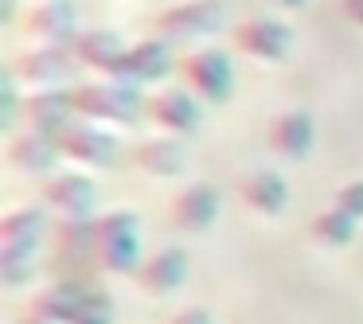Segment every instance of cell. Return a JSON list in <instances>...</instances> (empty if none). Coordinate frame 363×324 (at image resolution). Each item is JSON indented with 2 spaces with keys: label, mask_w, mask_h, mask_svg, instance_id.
Listing matches in <instances>:
<instances>
[{
  "label": "cell",
  "mask_w": 363,
  "mask_h": 324,
  "mask_svg": "<svg viewBox=\"0 0 363 324\" xmlns=\"http://www.w3.org/2000/svg\"><path fill=\"white\" fill-rule=\"evenodd\" d=\"M106 293L86 281H63L40 289L24 308V324H110Z\"/></svg>",
  "instance_id": "obj_1"
},
{
  "label": "cell",
  "mask_w": 363,
  "mask_h": 324,
  "mask_svg": "<svg viewBox=\"0 0 363 324\" xmlns=\"http://www.w3.org/2000/svg\"><path fill=\"white\" fill-rule=\"evenodd\" d=\"M94 262L106 274H137L141 269V223L129 207L106 211L94 219Z\"/></svg>",
  "instance_id": "obj_2"
},
{
  "label": "cell",
  "mask_w": 363,
  "mask_h": 324,
  "mask_svg": "<svg viewBox=\"0 0 363 324\" xmlns=\"http://www.w3.org/2000/svg\"><path fill=\"white\" fill-rule=\"evenodd\" d=\"M74 98V113L90 121H110V125H133L141 118V110H149V102H141L137 86H121L113 79H98V82H82L71 90Z\"/></svg>",
  "instance_id": "obj_3"
},
{
  "label": "cell",
  "mask_w": 363,
  "mask_h": 324,
  "mask_svg": "<svg viewBox=\"0 0 363 324\" xmlns=\"http://www.w3.org/2000/svg\"><path fill=\"white\" fill-rule=\"evenodd\" d=\"M79 55H74L71 43H35V48L20 51L12 59V79L20 86L32 90H63V82H74L79 74Z\"/></svg>",
  "instance_id": "obj_4"
},
{
  "label": "cell",
  "mask_w": 363,
  "mask_h": 324,
  "mask_svg": "<svg viewBox=\"0 0 363 324\" xmlns=\"http://www.w3.org/2000/svg\"><path fill=\"white\" fill-rule=\"evenodd\" d=\"M223 16H227L223 0H180L157 16V32L164 43H191L211 35L223 24Z\"/></svg>",
  "instance_id": "obj_5"
},
{
  "label": "cell",
  "mask_w": 363,
  "mask_h": 324,
  "mask_svg": "<svg viewBox=\"0 0 363 324\" xmlns=\"http://www.w3.org/2000/svg\"><path fill=\"white\" fill-rule=\"evenodd\" d=\"M59 152L74 164H86V168H110L118 160V137L110 129H102L98 121H71V125L59 133Z\"/></svg>",
  "instance_id": "obj_6"
},
{
  "label": "cell",
  "mask_w": 363,
  "mask_h": 324,
  "mask_svg": "<svg viewBox=\"0 0 363 324\" xmlns=\"http://www.w3.org/2000/svg\"><path fill=\"white\" fill-rule=\"evenodd\" d=\"M180 71H184L188 90L196 98H203V102L219 106V102H227L230 90H235V67H230V59L215 48H203V51H196V55H188Z\"/></svg>",
  "instance_id": "obj_7"
},
{
  "label": "cell",
  "mask_w": 363,
  "mask_h": 324,
  "mask_svg": "<svg viewBox=\"0 0 363 324\" xmlns=\"http://www.w3.org/2000/svg\"><path fill=\"white\" fill-rule=\"evenodd\" d=\"M48 230V215L40 207H12L0 219V262H32Z\"/></svg>",
  "instance_id": "obj_8"
},
{
  "label": "cell",
  "mask_w": 363,
  "mask_h": 324,
  "mask_svg": "<svg viewBox=\"0 0 363 324\" xmlns=\"http://www.w3.org/2000/svg\"><path fill=\"white\" fill-rule=\"evenodd\" d=\"M24 32L35 43H74L79 40V4L74 0H40L24 12Z\"/></svg>",
  "instance_id": "obj_9"
},
{
  "label": "cell",
  "mask_w": 363,
  "mask_h": 324,
  "mask_svg": "<svg viewBox=\"0 0 363 324\" xmlns=\"http://www.w3.org/2000/svg\"><path fill=\"white\" fill-rule=\"evenodd\" d=\"M235 43L246 55L262 59V63H281L293 48V28L274 16H254L235 28Z\"/></svg>",
  "instance_id": "obj_10"
},
{
  "label": "cell",
  "mask_w": 363,
  "mask_h": 324,
  "mask_svg": "<svg viewBox=\"0 0 363 324\" xmlns=\"http://www.w3.org/2000/svg\"><path fill=\"white\" fill-rule=\"evenodd\" d=\"M20 113H24L32 133L59 141V133L74 121V98H71V90H28Z\"/></svg>",
  "instance_id": "obj_11"
},
{
  "label": "cell",
  "mask_w": 363,
  "mask_h": 324,
  "mask_svg": "<svg viewBox=\"0 0 363 324\" xmlns=\"http://www.w3.org/2000/svg\"><path fill=\"white\" fill-rule=\"evenodd\" d=\"M172 67V55H168V43L164 40H141L133 48H125V55L118 59L106 79L121 82V86H141V82H157L160 74H168Z\"/></svg>",
  "instance_id": "obj_12"
},
{
  "label": "cell",
  "mask_w": 363,
  "mask_h": 324,
  "mask_svg": "<svg viewBox=\"0 0 363 324\" xmlns=\"http://www.w3.org/2000/svg\"><path fill=\"white\" fill-rule=\"evenodd\" d=\"M43 199H48V207H55L63 219H90V215H94L98 188H94V180L82 176V172H51L48 184H43Z\"/></svg>",
  "instance_id": "obj_13"
},
{
  "label": "cell",
  "mask_w": 363,
  "mask_h": 324,
  "mask_svg": "<svg viewBox=\"0 0 363 324\" xmlns=\"http://www.w3.org/2000/svg\"><path fill=\"white\" fill-rule=\"evenodd\" d=\"M316 141V121L308 110H281L269 121V149L285 160H305Z\"/></svg>",
  "instance_id": "obj_14"
},
{
  "label": "cell",
  "mask_w": 363,
  "mask_h": 324,
  "mask_svg": "<svg viewBox=\"0 0 363 324\" xmlns=\"http://www.w3.org/2000/svg\"><path fill=\"white\" fill-rule=\"evenodd\" d=\"M149 118L157 121L164 133L172 137H188L199 129V98L191 94V90H160L157 98H149Z\"/></svg>",
  "instance_id": "obj_15"
},
{
  "label": "cell",
  "mask_w": 363,
  "mask_h": 324,
  "mask_svg": "<svg viewBox=\"0 0 363 324\" xmlns=\"http://www.w3.org/2000/svg\"><path fill=\"white\" fill-rule=\"evenodd\" d=\"M184 277H188V254L180 246H164L152 258H145L141 269H137V285L149 297H168L172 289L184 285Z\"/></svg>",
  "instance_id": "obj_16"
},
{
  "label": "cell",
  "mask_w": 363,
  "mask_h": 324,
  "mask_svg": "<svg viewBox=\"0 0 363 324\" xmlns=\"http://www.w3.org/2000/svg\"><path fill=\"white\" fill-rule=\"evenodd\" d=\"M215 219H219V191L211 184H188L172 199V223L180 230H188V235L207 230Z\"/></svg>",
  "instance_id": "obj_17"
},
{
  "label": "cell",
  "mask_w": 363,
  "mask_h": 324,
  "mask_svg": "<svg viewBox=\"0 0 363 324\" xmlns=\"http://www.w3.org/2000/svg\"><path fill=\"white\" fill-rule=\"evenodd\" d=\"M238 196L250 211L269 219V215H281V207L289 203V184L269 168H254V172L238 176Z\"/></svg>",
  "instance_id": "obj_18"
},
{
  "label": "cell",
  "mask_w": 363,
  "mask_h": 324,
  "mask_svg": "<svg viewBox=\"0 0 363 324\" xmlns=\"http://www.w3.org/2000/svg\"><path fill=\"white\" fill-rule=\"evenodd\" d=\"M133 160H137V168L149 172V176H180L184 164H188V149H184V141L172 133L145 137V141H137Z\"/></svg>",
  "instance_id": "obj_19"
},
{
  "label": "cell",
  "mask_w": 363,
  "mask_h": 324,
  "mask_svg": "<svg viewBox=\"0 0 363 324\" xmlns=\"http://www.w3.org/2000/svg\"><path fill=\"white\" fill-rule=\"evenodd\" d=\"M74 55H79L82 67H94L98 74H110L118 67V59L125 55V43H121L118 32H106V28H90V32H79V40L71 43Z\"/></svg>",
  "instance_id": "obj_20"
},
{
  "label": "cell",
  "mask_w": 363,
  "mask_h": 324,
  "mask_svg": "<svg viewBox=\"0 0 363 324\" xmlns=\"http://www.w3.org/2000/svg\"><path fill=\"white\" fill-rule=\"evenodd\" d=\"M59 157H63V152H59V145L51 141V137H43V133H32V129L9 141V160L20 168V172H28V176L51 172Z\"/></svg>",
  "instance_id": "obj_21"
},
{
  "label": "cell",
  "mask_w": 363,
  "mask_h": 324,
  "mask_svg": "<svg viewBox=\"0 0 363 324\" xmlns=\"http://www.w3.org/2000/svg\"><path fill=\"white\" fill-rule=\"evenodd\" d=\"M313 238L316 242H324V246H347L355 238V219L352 215H344L340 207H328V211H320L313 219Z\"/></svg>",
  "instance_id": "obj_22"
},
{
  "label": "cell",
  "mask_w": 363,
  "mask_h": 324,
  "mask_svg": "<svg viewBox=\"0 0 363 324\" xmlns=\"http://www.w3.org/2000/svg\"><path fill=\"white\" fill-rule=\"evenodd\" d=\"M59 254H67V258H94V219H63Z\"/></svg>",
  "instance_id": "obj_23"
},
{
  "label": "cell",
  "mask_w": 363,
  "mask_h": 324,
  "mask_svg": "<svg viewBox=\"0 0 363 324\" xmlns=\"http://www.w3.org/2000/svg\"><path fill=\"white\" fill-rule=\"evenodd\" d=\"M24 110V98H20V82L12 79V71H4L0 79V129H9L16 121V113Z\"/></svg>",
  "instance_id": "obj_24"
},
{
  "label": "cell",
  "mask_w": 363,
  "mask_h": 324,
  "mask_svg": "<svg viewBox=\"0 0 363 324\" xmlns=\"http://www.w3.org/2000/svg\"><path fill=\"white\" fill-rule=\"evenodd\" d=\"M332 207H340L344 215H352V219L359 223L363 219V180L344 184V188L336 191V199H332Z\"/></svg>",
  "instance_id": "obj_25"
},
{
  "label": "cell",
  "mask_w": 363,
  "mask_h": 324,
  "mask_svg": "<svg viewBox=\"0 0 363 324\" xmlns=\"http://www.w3.org/2000/svg\"><path fill=\"white\" fill-rule=\"evenodd\" d=\"M168 324H211V313L207 308H180Z\"/></svg>",
  "instance_id": "obj_26"
},
{
  "label": "cell",
  "mask_w": 363,
  "mask_h": 324,
  "mask_svg": "<svg viewBox=\"0 0 363 324\" xmlns=\"http://www.w3.org/2000/svg\"><path fill=\"white\" fill-rule=\"evenodd\" d=\"M344 12L355 20V24H363V0H344Z\"/></svg>",
  "instance_id": "obj_27"
},
{
  "label": "cell",
  "mask_w": 363,
  "mask_h": 324,
  "mask_svg": "<svg viewBox=\"0 0 363 324\" xmlns=\"http://www.w3.org/2000/svg\"><path fill=\"white\" fill-rule=\"evenodd\" d=\"M274 4H281V9H301V4H308V0H274Z\"/></svg>",
  "instance_id": "obj_28"
}]
</instances>
